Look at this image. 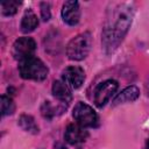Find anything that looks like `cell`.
<instances>
[{"label": "cell", "mask_w": 149, "mask_h": 149, "mask_svg": "<svg viewBox=\"0 0 149 149\" xmlns=\"http://www.w3.org/2000/svg\"><path fill=\"white\" fill-rule=\"evenodd\" d=\"M132 20L133 8L129 5L120 3L112 9L102 33V43L107 52H113L119 47L132 24Z\"/></svg>", "instance_id": "1"}, {"label": "cell", "mask_w": 149, "mask_h": 149, "mask_svg": "<svg viewBox=\"0 0 149 149\" xmlns=\"http://www.w3.org/2000/svg\"><path fill=\"white\" fill-rule=\"evenodd\" d=\"M19 72L23 79H31L36 81L44 80L48 77V66L37 57H29L20 62Z\"/></svg>", "instance_id": "2"}, {"label": "cell", "mask_w": 149, "mask_h": 149, "mask_svg": "<svg viewBox=\"0 0 149 149\" xmlns=\"http://www.w3.org/2000/svg\"><path fill=\"white\" fill-rule=\"evenodd\" d=\"M92 37L88 31L81 33L73 37L66 45V55L72 61H81L86 58L91 50Z\"/></svg>", "instance_id": "3"}, {"label": "cell", "mask_w": 149, "mask_h": 149, "mask_svg": "<svg viewBox=\"0 0 149 149\" xmlns=\"http://www.w3.org/2000/svg\"><path fill=\"white\" fill-rule=\"evenodd\" d=\"M72 115L77 123L83 127H95L98 123V115L95 111L90 105L81 101L76 104Z\"/></svg>", "instance_id": "4"}, {"label": "cell", "mask_w": 149, "mask_h": 149, "mask_svg": "<svg viewBox=\"0 0 149 149\" xmlns=\"http://www.w3.org/2000/svg\"><path fill=\"white\" fill-rule=\"evenodd\" d=\"M119 84L114 79H107L102 83H100L95 91H94V104L97 107L102 108L109 99L114 95V93L118 91Z\"/></svg>", "instance_id": "5"}, {"label": "cell", "mask_w": 149, "mask_h": 149, "mask_svg": "<svg viewBox=\"0 0 149 149\" xmlns=\"http://www.w3.org/2000/svg\"><path fill=\"white\" fill-rule=\"evenodd\" d=\"M36 50V42L31 37H20L13 44V56L20 62L33 57Z\"/></svg>", "instance_id": "6"}, {"label": "cell", "mask_w": 149, "mask_h": 149, "mask_svg": "<svg viewBox=\"0 0 149 149\" xmlns=\"http://www.w3.org/2000/svg\"><path fill=\"white\" fill-rule=\"evenodd\" d=\"M62 80L71 88H79L85 80V72L80 66L71 65L62 72Z\"/></svg>", "instance_id": "7"}, {"label": "cell", "mask_w": 149, "mask_h": 149, "mask_svg": "<svg viewBox=\"0 0 149 149\" xmlns=\"http://www.w3.org/2000/svg\"><path fill=\"white\" fill-rule=\"evenodd\" d=\"M62 19L69 26H76L80 19L79 3L74 0L65 1L62 7Z\"/></svg>", "instance_id": "8"}, {"label": "cell", "mask_w": 149, "mask_h": 149, "mask_svg": "<svg viewBox=\"0 0 149 149\" xmlns=\"http://www.w3.org/2000/svg\"><path fill=\"white\" fill-rule=\"evenodd\" d=\"M88 136L87 130L85 129V127L78 125V123H71L66 127L65 129V134H64V139L68 143L70 144H78L84 142Z\"/></svg>", "instance_id": "9"}, {"label": "cell", "mask_w": 149, "mask_h": 149, "mask_svg": "<svg viewBox=\"0 0 149 149\" xmlns=\"http://www.w3.org/2000/svg\"><path fill=\"white\" fill-rule=\"evenodd\" d=\"M52 94L56 99L63 102H70L72 99L71 87L63 80H55L52 84Z\"/></svg>", "instance_id": "10"}, {"label": "cell", "mask_w": 149, "mask_h": 149, "mask_svg": "<svg viewBox=\"0 0 149 149\" xmlns=\"http://www.w3.org/2000/svg\"><path fill=\"white\" fill-rule=\"evenodd\" d=\"M139 95H140V90L136 86H134V85L128 86L115 97V99L113 100V105L116 106V105L125 104V102H132V101L136 100L139 98Z\"/></svg>", "instance_id": "11"}, {"label": "cell", "mask_w": 149, "mask_h": 149, "mask_svg": "<svg viewBox=\"0 0 149 149\" xmlns=\"http://www.w3.org/2000/svg\"><path fill=\"white\" fill-rule=\"evenodd\" d=\"M38 26V19L36 16V14L33 10H28L26 12V14L23 15L22 20H21V30L23 33H31L33 30H35V28Z\"/></svg>", "instance_id": "12"}, {"label": "cell", "mask_w": 149, "mask_h": 149, "mask_svg": "<svg viewBox=\"0 0 149 149\" xmlns=\"http://www.w3.org/2000/svg\"><path fill=\"white\" fill-rule=\"evenodd\" d=\"M19 126L28 133H31V134H37L38 133V127L36 126V123L34 121V118L30 116V115H27V114L21 115L19 118Z\"/></svg>", "instance_id": "13"}, {"label": "cell", "mask_w": 149, "mask_h": 149, "mask_svg": "<svg viewBox=\"0 0 149 149\" xmlns=\"http://www.w3.org/2000/svg\"><path fill=\"white\" fill-rule=\"evenodd\" d=\"M20 5H21V2L15 1V0L2 1L1 2V13H2V15H6V16L14 15L17 12V8H19Z\"/></svg>", "instance_id": "14"}, {"label": "cell", "mask_w": 149, "mask_h": 149, "mask_svg": "<svg viewBox=\"0 0 149 149\" xmlns=\"http://www.w3.org/2000/svg\"><path fill=\"white\" fill-rule=\"evenodd\" d=\"M14 109H15V106H14L13 100L5 94L1 95V114H2V116L13 114Z\"/></svg>", "instance_id": "15"}, {"label": "cell", "mask_w": 149, "mask_h": 149, "mask_svg": "<svg viewBox=\"0 0 149 149\" xmlns=\"http://www.w3.org/2000/svg\"><path fill=\"white\" fill-rule=\"evenodd\" d=\"M41 112H42V115L44 118H52L56 113H55V109L52 108V106L50 105V101H45L43 105H42V108H41Z\"/></svg>", "instance_id": "16"}, {"label": "cell", "mask_w": 149, "mask_h": 149, "mask_svg": "<svg viewBox=\"0 0 149 149\" xmlns=\"http://www.w3.org/2000/svg\"><path fill=\"white\" fill-rule=\"evenodd\" d=\"M40 8H41V16L44 21H49L50 20V5L48 2H41L40 3Z\"/></svg>", "instance_id": "17"}, {"label": "cell", "mask_w": 149, "mask_h": 149, "mask_svg": "<svg viewBox=\"0 0 149 149\" xmlns=\"http://www.w3.org/2000/svg\"><path fill=\"white\" fill-rule=\"evenodd\" d=\"M54 149H68L63 143H61V142H57V143H55V146H54Z\"/></svg>", "instance_id": "18"}, {"label": "cell", "mask_w": 149, "mask_h": 149, "mask_svg": "<svg viewBox=\"0 0 149 149\" xmlns=\"http://www.w3.org/2000/svg\"><path fill=\"white\" fill-rule=\"evenodd\" d=\"M147 149H149V139H148V141H147Z\"/></svg>", "instance_id": "19"}]
</instances>
